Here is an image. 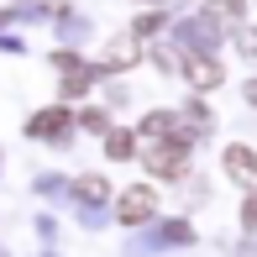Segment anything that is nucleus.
<instances>
[{"mask_svg": "<svg viewBox=\"0 0 257 257\" xmlns=\"http://www.w3.org/2000/svg\"><path fill=\"white\" fill-rule=\"evenodd\" d=\"M184 163H189V142L184 137H158L153 147H147V173H158V179H179L184 173Z\"/></svg>", "mask_w": 257, "mask_h": 257, "instance_id": "obj_1", "label": "nucleus"}, {"mask_svg": "<svg viewBox=\"0 0 257 257\" xmlns=\"http://www.w3.org/2000/svg\"><path fill=\"white\" fill-rule=\"evenodd\" d=\"M79 194H84V200H100L105 184H100V179H84V184H79Z\"/></svg>", "mask_w": 257, "mask_h": 257, "instance_id": "obj_7", "label": "nucleus"}, {"mask_svg": "<svg viewBox=\"0 0 257 257\" xmlns=\"http://www.w3.org/2000/svg\"><path fill=\"white\" fill-rule=\"evenodd\" d=\"M132 153H137V137L132 132H105V158L121 163V158H132Z\"/></svg>", "mask_w": 257, "mask_h": 257, "instance_id": "obj_6", "label": "nucleus"}, {"mask_svg": "<svg viewBox=\"0 0 257 257\" xmlns=\"http://www.w3.org/2000/svg\"><path fill=\"white\" fill-rule=\"evenodd\" d=\"M68 126H74V115H68V110H37V115L27 121V132H32V137H63Z\"/></svg>", "mask_w": 257, "mask_h": 257, "instance_id": "obj_4", "label": "nucleus"}, {"mask_svg": "<svg viewBox=\"0 0 257 257\" xmlns=\"http://www.w3.org/2000/svg\"><path fill=\"white\" fill-rule=\"evenodd\" d=\"M247 100H252V105H257V79H252V84H247Z\"/></svg>", "mask_w": 257, "mask_h": 257, "instance_id": "obj_9", "label": "nucleus"}, {"mask_svg": "<svg viewBox=\"0 0 257 257\" xmlns=\"http://www.w3.org/2000/svg\"><path fill=\"white\" fill-rule=\"evenodd\" d=\"M189 79H194V89H215L220 84V63L215 58H189Z\"/></svg>", "mask_w": 257, "mask_h": 257, "instance_id": "obj_5", "label": "nucleus"}, {"mask_svg": "<svg viewBox=\"0 0 257 257\" xmlns=\"http://www.w3.org/2000/svg\"><path fill=\"white\" fill-rule=\"evenodd\" d=\"M241 220H247V226L257 231V194H247V205H241Z\"/></svg>", "mask_w": 257, "mask_h": 257, "instance_id": "obj_8", "label": "nucleus"}, {"mask_svg": "<svg viewBox=\"0 0 257 257\" xmlns=\"http://www.w3.org/2000/svg\"><path fill=\"white\" fill-rule=\"evenodd\" d=\"M115 215H121V226H142L147 215H158V194L147 189V184H132V189L115 200Z\"/></svg>", "mask_w": 257, "mask_h": 257, "instance_id": "obj_2", "label": "nucleus"}, {"mask_svg": "<svg viewBox=\"0 0 257 257\" xmlns=\"http://www.w3.org/2000/svg\"><path fill=\"white\" fill-rule=\"evenodd\" d=\"M220 163H226V173H231V179H241V184H252V179H257V153H252L247 142H231Z\"/></svg>", "mask_w": 257, "mask_h": 257, "instance_id": "obj_3", "label": "nucleus"}]
</instances>
